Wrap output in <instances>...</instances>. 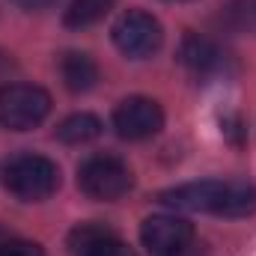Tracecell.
<instances>
[{"label":"cell","instance_id":"cell-12","mask_svg":"<svg viewBox=\"0 0 256 256\" xmlns=\"http://www.w3.org/2000/svg\"><path fill=\"white\" fill-rule=\"evenodd\" d=\"M114 3L116 0H72L63 15V24L68 30H86V27L98 24L114 9Z\"/></svg>","mask_w":256,"mask_h":256},{"label":"cell","instance_id":"cell-5","mask_svg":"<svg viewBox=\"0 0 256 256\" xmlns=\"http://www.w3.org/2000/svg\"><path fill=\"white\" fill-rule=\"evenodd\" d=\"M110 39L120 48V54H126L128 60H146V57H152L161 48L164 27L146 9H128L114 21Z\"/></svg>","mask_w":256,"mask_h":256},{"label":"cell","instance_id":"cell-13","mask_svg":"<svg viewBox=\"0 0 256 256\" xmlns=\"http://www.w3.org/2000/svg\"><path fill=\"white\" fill-rule=\"evenodd\" d=\"M220 18L236 33H256V0H226Z\"/></svg>","mask_w":256,"mask_h":256},{"label":"cell","instance_id":"cell-4","mask_svg":"<svg viewBox=\"0 0 256 256\" xmlns=\"http://www.w3.org/2000/svg\"><path fill=\"white\" fill-rule=\"evenodd\" d=\"M131 185H134L131 167L116 155H90L78 167V188L90 200L114 202V200L126 196Z\"/></svg>","mask_w":256,"mask_h":256},{"label":"cell","instance_id":"cell-7","mask_svg":"<svg viewBox=\"0 0 256 256\" xmlns=\"http://www.w3.org/2000/svg\"><path fill=\"white\" fill-rule=\"evenodd\" d=\"M140 242L152 256H167L176 248L194 242V226L176 214H152L140 226Z\"/></svg>","mask_w":256,"mask_h":256},{"label":"cell","instance_id":"cell-9","mask_svg":"<svg viewBox=\"0 0 256 256\" xmlns=\"http://www.w3.org/2000/svg\"><path fill=\"white\" fill-rule=\"evenodd\" d=\"M179 63L185 66L191 74H214L220 72L226 63V54L218 48V42H212L208 36H200V33H188L179 45Z\"/></svg>","mask_w":256,"mask_h":256},{"label":"cell","instance_id":"cell-14","mask_svg":"<svg viewBox=\"0 0 256 256\" xmlns=\"http://www.w3.org/2000/svg\"><path fill=\"white\" fill-rule=\"evenodd\" d=\"M0 256H45V250L27 238H15L0 230Z\"/></svg>","mask_w":256,"mask_h":256},{"label":"cell","instance_id":"cell-16","mask_svg":"<svg viewBox=\"0 0 256 256\" xmlns=\"http://www.w3.org/2000/svg\"><path fill=\"white\" fill-rule=\"evenodd\" d=\"M167 256H206V250L196 244V242H188V244H182V248H176L173 254H167Z\"/></svg>","mask_w":256,"mask_h":256},{"label":"cell","instance_id":"cell-10","mask_svg":"<svg viewBox=\"0 0 256 256\" xmlns=\"http://www.w3.org/2000/svg\"><path fill=\"white\" fill-rule=\"evenodd\" d=\"M60 78L66 90L72 92H90L98 84V66L84 51H66L60 57Z\"/></svg>","mask_w":256,"mask_h":256},{"label":"cell","instance_id":"cell-2","mask_svg":"<svg viewBox=\"0 0 256 256\" xmlns=\"http://www.w3.org/2000/svg\"><path fill=\"white\" fill-rule=\"evenodd\" d=\"M0 179L12 196L24 202H42L60 188V167L45 155L18 152L0 164Z\"/></svg>","mask_w":256,"mask_h":256},{"label":"cell","instance_id":"cell-8","mask_svg":"<svg viewBox=\"0 0 256 256\" xmlns=\"http://www.w3.org/2000/svg\"><path fill=\"white\" fill-rule=\"evenodd\" d=\"M68 248L74 256H137L102 224H80L68 236Z\"/></svg>","mask_w":256,"mask_h":256},{"label":"cell","instance_id":"cell-1","mask_svg":"<svg viewBox=\"0 0 256 256\" xmlns=\"http://www.w3.org/2000/svg\"><path fill=\"white\" fill-rule=\"evenodd\" d=\"M158 200L179 212H202L218 218H248L256 212V185L242 179L185 182L158 194Z\"/></svg>","mask_w":256,"mask_h":256},{"label":"cell","instance_id":"cell-3","mask_svg":"<svg viewBox=\"0 0 256 256\" xmlns=\"http://www.w3.org/2000/svg\"><path fill=\"white\" fill-rule=\"evenodd\" d=\"M51 114V96L36 84H3L0 86V128L30 131Z\"/></svg>","mask_w":256,"mask_h":256},{"label":"cell","instance_id":"cell-6","mask_svg":"<svg viewBox=\"0 0 256 256\" xmlns=\"http://www.w3.org/2000/svg\"><path fill=\"white\" fill-rule=\"evenodd\" d=\"M114 128L122 140H149L164 128V110L155 98L128 96L114 110Z\"/></svg>","mask_w":256,"mask_h":256},{"label":"cell","instance_id":"cell-17","mask_svg":"<svg viewBox=\"0 0 256 256\" xmlns=\"http://www.w3.org/2000/svg\"><path fill=\"white\" fill-rule=\"evenodd\" d=\"M9 68H12V60H9V54H3V51H0V80L9 74Z\"/></svg>","mask_w":256,"mask_h":256},{"label":"cell","instance_id":"cell-15","mask_svg":"<svg viewBox=\"0 0 256 256\" xmlns=\"http://www.w3.org/2000/svg\"><path fill=\"white\" fill-rule=\"evenodd\" d=\"M9 3H15V6L24 9V12H42V9H51V6L60 3V0H9Z\"/></svg>","mask_w":256,"mask_h":256},{"label":"cell","instance_id":"cell-11","mask_svg":"<svg viewBox=\"0 0 256 256\" xmlns=\"http://www.w3.org/2000/svg\"><path fill=\"white\" fill-rule=\"evenodd\" d=\"M102 134V120L96 114H72L66 116L63 122L57 126V137L68 143V146H84V143H92L96 137Z\"/></svg>","mask_w":256,"mask_h":256}]
</instances>
